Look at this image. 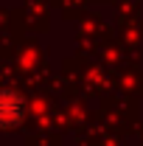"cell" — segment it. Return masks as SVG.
<instances>
[{"instance_id":"1","label":"cell","mask_w":143,"mask_h":146,"mask_svg":"<svg viewBox=\"0 0 143 146\" xmlns=\"http://www.w3.org/2000/svg\"><path fill=\"white\" fill-rule=\"evenodd\" d=\"M23 115V101L17 93H0V124H14Z\"/></svg>"}]
</instances>
